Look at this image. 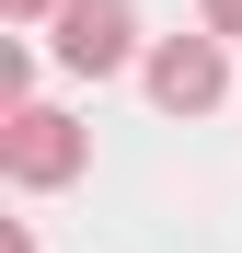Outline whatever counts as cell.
Wrapping results in <instances>:
<instances>
[{
	"instance_id": "3",
	"label": "cell",
	"mask_w": 242,
	"mask_h": 253,
	"mask_svg": "<svg viewBox=\"0 0 242 253\" xmlns=\"http://www.w3.org/2000/svg\"><path fill=\"white\" fill-rule=\"evenodd\" d=\"M47 46H58V69H81V81H115V69L139 58V12H127V0H58Z\"/></svg>"
},
{
	"instance_id": "4",
	"label": "cell",
	"mask_w": 242,
	"mask_h": 253,
	"mask_svg": "<svg viewBox=\"0 0 242 253\" xmlns=\"http://www.w3.org/2000/svg\"><path fill=\"white\" fill-rule=\"evenodd\" d=\"M196 23H208V35H242V0H196Z\"/></svg>"
},
{
	"instance_id": "1",
	"label": "cell",
	"mask_w": 242,
	"mask_h": 253,
	"mask_svg": "<svg viewBox=\"0 0 242 253\" xmlns=\"http://www.w3.org/2000/svg\"><path fill=\"white\" fill-rule=\"evenodd\" d=\"M81 161H93V126H69L58 104H12V115H0V173H12V184L47 196V184L81 173Z\"/></svg>"
},
{
	"instance_id": "5",
	"label": "cell",
	"mask_w": 242,
	"mask_h": 253,
	"mask_svg": "<svg viewBox=\"0 0 242 253\" xmlns=\"http://www.w3.org/2000/svg\"><path fill=\"white\" fill-rule=\"evenodd\" d=\"M0 12H12V23H58V0H0Z\"/></svg>"
},
{
	"instance_id": "2",
	"label": "cell",
	"mask_w": 242,
	"mask_h": 253,
	"mask_svg": "<svg viewBox=\"0 0 242 253\" xmlns=\"http://www.w3.org/2000/svg\"><path fill=\"white\" fill-rule=\"evenodd\" d=\"M150 104L161 115L231 104V35H161V46H150Z\"/></svg>"
}]
</instances>
